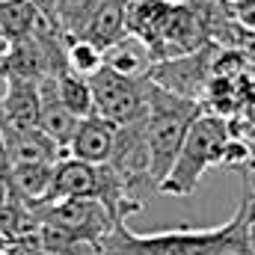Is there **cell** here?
<instances>
[{"mask_svg": "<svg viewBox=\"0 0 255 255\" xmlns=\"http://www.w3.org/2000/svg\"><path fill=\"white\" fill-rule=\"evenodd\" d=\"M199 101L193 98H181L157 83L148 80V92H145V116H142V128H145V142H148V160H151V181L154 190L157 184L166 178L190 122L199 116Z\"/></svg>", "mask_w": 255, "mask_h": 255, "instance_id": "cell-1", "label": "cell"}, {"mask_svg": "<svg viewBox=\"0 0 255 255\" xmlns=\"http://www.w3.org/2000/svg\"><path fill=\"white\" fill-rule=\"evenodd\" d=\"M232 142L229 125L220 116H196L184 133V142L166 172V178L157 184V190L166 196H193L205 169L223 160L226 145Z\"/></svg>", "mask_w": 255, "mask_h": 255, "instance_id": "cell-2", "label": "cell"}, {"mask_svg": "<svg viewBox=\"0 0 255 255\" xmlns=\"http://www.w3.org/2000/svg\"><path fill=\"white\" fill-rule=\"evenodd\" d=\"M220 235L217 229H178V232H154L136 235L122 223H116L98 244L101 255H208Z\"/></svg>", "mask_w": 255, "mask_h": 255, "instance_id": "cell-3", "label": "cell"}, {"mask_svg": "<svg viewBox=\"0 0 255 255\" xmlns=\"http://www.w3.org/2000/svg\"><path fill=\"white\" fill-rule=\"evenodd\" d=\"M86 80H89L95 116H101L113 125H128L145 113L148 77H130V74H122L110 65H101Z\"/></svg>", "mask_w": 255, "mask_h": 255, "instance_id": "cell-4", "label": "cell"}, {"mask_svg": "<svg viewBox=\"0 0 255 255\" xmlns=\"http://www.w3.org/2000/svg\"><path fill=\"white\" fill-rule=\"evenodd\" d=\"M36 208L45 226L63 232L71 241L86 244L92 250H98L101 238L116 226V220L98 199H57V202H42Z\"/></svg>", "mask_w": 255, "mask_h": 255, "instance_id": "cell-5", "label": "cell"}, {"mask_svg": "<svg viewBox=\"0 0 255 255\" xmlns=\"http://www.w3.org/2000/svg\"><path fill=\"white\" fill-rule=\"evenodd\" d=\"M145 116V113H142ZM142 116L128 122V125H116V139H113V151L107 166L122 178L130 193L136 190H151V160H148V142H145V128H142Z\"/></svg>", "mask_w": 255, "mask_h": 255, "instance_id": "cell-6", "label": "cell"}, {"mask_svg": "<svg viewBox=\"0 0 255 255\" xmlns=\"http://www.w3.org/2000/svg\"><path fill=\"white\" fill-rule=\"evenodd\" d=\"M101 184V163H83L77 157H60L54 163L51 190L45 202L57 199H95Z\"/></svg>", "mask_w": 255, "mask_h": 255, "instance_id": "cell-7", "label": "cell"}, {"mask_svg": "<svg viewBox=\"0 0 255 255\" xmlns=\"http://www.w3.org/2000/svg\"><path fill=\"white\" fill-rule=\"evenodd\" d=\"M6 92L0 95V128L30 130L39 119V80L3 77Z\"/></svg>", "mask_w": 255, "mask_h": 255, "instance_id": "cell-8", "label": "cell"}, {"mask_svg": "<svg viewBox=\"0 0 255 255\" xmlns=\"http://www.w3.org/2000/svg\"><path fill=\"white\" fill-rule=\"evenodd\" d=\"M113 139H116V125L89 113L77 122L65 151L68 157H77L83 163H107L113 151Z\"/></svg>", "mask_w": 255, "mask_h": 255, "instance_id": "cell-9", "label": "cell"}, {"mask_svg": "<svg viewBox=\"0 0 255 255\" xmlns=\"http://www.w3.org/2000/svg\"><path fill=\"white\" fill-rule=\"evenodd\" d=\"M3 130V142H6V154H9V166H27V163H57L65 157V151L45 136L39 128L30 130Z\"/></svg>", "mask_w": 255, "mask_h": 255, "instance_id": "cell-10", "label": "cell"}, {"mask_svg": "<svg viewBox=\"0 0 255 255\" xmlns=\"http://www.w3.org/2000/svg\"><path fill=\"white\" fill-rule=\"evenodd\" d=\"M77 116L71 110H65L63 101L57 98V86H54V77H42L39 80V119H36V128L51 136L60 148L65 151L74 128H77Z\"/></svg>", "mask_w": 255, "mask_h": 255, "instance_id": "cell-11", "label": "cell"}, {"mask_svg": "<svg viewBox=\"0 0 255 255\" xmlns=\"http://www.w3.org/2000/svg\"><path fill=\"white\" fill-rule=\"evenodd\" d=\"M125 3L128 0H95L83 30H80V39L92 42L95 48L107 51L110 45H116L122 36H128L125 27Z\"/></svg>", "mask_w": 255, "mask_h": 255, "instance_id": "cell-12", "label": "cell"}, {"mask_svg": "<svg viewBox=\"0 0 255 255\" xmlns=\"http://www.w3.org/2000/svg\"><path fill=\"white\" fill-rule=\"evenodd\" d=\"M51 175H54V163L9 166V175H6L9 196H18L27 205H42L48 199V190H51Z\"/></svg>", "mask_w": 255, "mask_h": 255, "instance_id": "cell-13", "label": "cell"}, {"mask_svg": "<svg viewBox=\"0 0 255 255\" xmlns=\"http://www.w3.org/2000/svg\"><path fill=\"white\" fill-rule=\"evenodd\" d=\"M104 65L130 74V77H148V68H151V54L145 48V42H139L136 36H122L116 45H110L104 51Z\"/></svg>", "mask_w": 255, "mask_h": 255, "instance_id": "cell-14", "label": "cell"}, {"mask_svg": "<svg viewBox=\"0 0 255 255\" xmlns=\"http://www.w3.org/2000/svg\"><path fill=\"white\" fill-rule=\"evenodd\" d=\"M42 12L36 9L33 0H9V3H0V36L6 42H15V39H24L36 30Z\"/></svg>", "mask_w": 255, "mask_h": 255, "instance_id": "cell-15", "label": "cell"}, {"mask_svg": "<svg viewBox=\"0 0 255 255\" xmlns=\"http://www.w3.org/2000/svg\"><path fill=\"white\" fill-rule=\"evenodd\" d=\"M54 86H57V98L63 101L65 110H71L77 119L92 113V92H89V80L80 77L77 71H71L65 65L63 71L54 74Z\"/></svg>", "mask_w": 255, "mask_h": 255, "instance_id": "cell-16", "label": "cell"}, {"mask_svg": "<svg viewBox=\"0 0 255 255\" xmlns=\"http://www.w3.org/2000/svg\"><path fill=\"white\" fill-rule=\"evenodd\" d=\"M208 255H253L247 241V196H241V205L229 223L220 226V235Z\"/></svg>", "mask_w": 255, "mask_h": 255, "instance_id": "cell-17", "label": "cell"}, {"mask_svg": "<svg viewBox=\"0 0 255 255\" xmlns=\"http://www.w3.org/2000/svg\"><path fill=\"white\" fill-rule=\"evenodd\" d=\"M92 6H95V0H48V15L45 18L63 36L74 39V36H80V30H83V24L89 18Z\"/></svg>", "mask_w": 255, "mask_h": 255, "instance_id": "cell-18", "label": "cell"}, {"mask_svg": "<svg viewBox=\"0 0 255 255\" xmlns=\"http://www.w3.org/2000/svg\"><path fill=\"white\" fill-rule=\"evenodd\" d=\"M65 65L71 71H77L80 77H89L92 71H98L104 65V51L95 48L92 42L74 36V39H68V48H65Z\"/></svg>", "mask_w": 255, "mask_h": 255, "instance_id": "cell-19", "label": "cell"}, {"mask_svg": "<svg viewBox=\"0 0 255 255\" xmlns=\"http://www.w3.org/2000/svg\"><path fill=\"white\" fill-rule=\"evenodd\" d=\"M244 196H247V241H250V253L255 255V172L247 178Z\"/></svg>", "mask_w": 255, "mask_h": 255, "instance_id": "cell-20", "label": "cell"}, {"mask_svg": "<svg viewBox=\"0 0 255 255\" xmlns=\"http://www.w3.org/2000/svg\"><path fill=\"white\" fill-rule=\"evenodd\" d=\"M244 24H250V27H255V0H223Z\"/></svg>", "mask_w": 255, "mask_h": 255, "instance_id": "cell-21", "label": "cell"}, {"mask_svg": "<svg viewBox=\"0 0 255 255\" xmlns=\"http://www.w3.org/2000/svg\"><path fill=\"white\" fill-rule=\"evenodd\" d=\"M9 175V154H6V142H3V130H0V178Z\"/></svg>", "mask_w": 255, "mask_h": 255, "instance_id": "cell-22", "label": "cell"}, {"mask_svg": "<svg viewBox=\"0 0 255 255\" xmlns=\"http://www.w3.org/2000/svg\"><path fill=\"white\" fill-rule=\"evenodd\" d=\"M6 202H9V184L6 178H0V208H6Z\"/></svg>", "mask_w": 255, "mask_h": 255, "instance_id": "cell-23", "label": "cell"}, {"mask_svg": "<svg viewBox=\"0 0 255 255\" xmlns=\"http://www.w3.org/2000/svg\"><path fill=\"white\" fill-rule=\"evenodd\" d=\"M163 3H181V0H163Z\"/></svg>", "mask_w": 255, "mask_h": 255, "instance_id": "cell-24", "label": "cell"}, {"mask_svg": "<svg viewBox=\"0 0 255 255\" xmlns=\"http://www.w3.org/2000/svg\"><path fill=\"white\" fill-rule=\"evenodd\" d=\"M0 3H9V0H0Z\"/></svg>", "mask_w": 255, "mask_h": 255, "instance_id": "cell-25", "label": "cell"}, {"mask_svg": "<svg viewBox=\"0 0 255 255\" xmlns=\"http://www.w3.org/2000/svg\"><path fill=\"white\" fill-rule=\"evenodd\" d=\"M0 39H3V36H0Z\"/></svg>", "mask_w": 255, "mask_h": 255, "instance_id": "cell-26", "label": "cell"}]
</instances>
